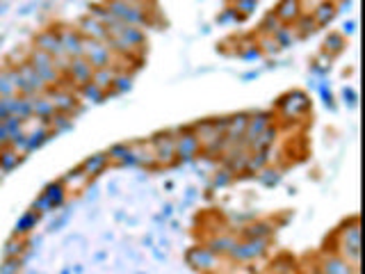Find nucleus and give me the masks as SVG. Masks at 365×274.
<instances>
[{
	"label": "nucleus",
	"mask_w": 365,
	"mask_h": 274,
	"mask_svg": "<svg viewBox=\"0 0 365 274\" xmlns=\"http://www.w3.org/2000/svg\"><path fill=\"white\" fill-rule=\"evenodd\" d=\"M78 32H80L85 39L101 41V44H105V41H108V27L101 25V23H98V21H94L91 16H87V19H82V21H80Z\"/></svg>",
	"instance_id": "obj_2"
},
{
	"label": "nucleus",
	"mask_w": 365,
	"mask_h": 274,
	"mask_svg": "<svg viewBox=\"0 0 365 274\" xmlns=\"http://www.w3.org/2000/svg\"><path fill=\"white\" fill-rule=\"evenodd\" d=\"M235 7H242V12H247V14H249V12L256 7V0H237Z\"/></svg>",
	"instance_id": "obj_11"
},
{
	"label": "nucleus",
	"mask_w": 365,
	"mask_h": 274,
	"mask_svg": "<svg viewBox=\"0 0 365 274\" xmlns=\"http://www.w3.org/2000/svg\"><path fill=\"white\" fill-rule=\"evenodd\" d=\"M105 163H108V156H96L94 160H87V172H91V174H94V172H98V170H101V167L105 165Z\"/></svg>",
	"instance_id": "obj_9"
},
{
	"label": "nucleus",
	"mask_w": 365,
	"mask_h": 274,
	"mask_svg": "<svg viewBox=\"0 0 365 274\" xmlns=\"http://www.w3.org/2000/svg\"><path fill=\"white\" fill-rule=\"evenodd\" d=\"M174 142H176V156L180 158H192L201 146L196 135H180L178 139H174Z\"/></svg>",
	"instance_id": "obj_5"
},
{
	"label": "nucleus",
	"mask_w": 365,
	"mask_h": 274,
	"mask_svg": "<svg viewBox=\"0 0 365 274\" xmlns=\"http://www.w3.org/2000/svg\"><path fill=\"white\" fill-rule=\"evenodd\" d=\"M274 16L283 23H292V21H299L301 16V0H281Z\"/></svg>",
	"instance_id": "obj_3"
},
{
	"label": "nucleus",
	"mask_w": 365,
	"mask_h": 274,
	"mask_svg": "<svg viewBox=\"0 0 365 274\" xmlns=\"http://www.w3.org/2000/svg\"><path fill=\"white\" fill-rule=\"evenodd\" d=\"M58 37L69 58L71 60L82 58V34L78 30H73V27H62V30H58Z\"/></svg>",
	"instance_id": "obj_1"
},
{
	"label": "nucleus",
	"mask_w": 365,
	"mask_h": 274,
	"mask_svg": "<svg viewBox=\"0 0 365 274\" xmlns=\"http://www.w3.org/2000/svg\"><path fill=\"white\" fill-rule=\"evenodd\" d=\"M82 91H85L87 98H94V101H98V98H103L105 91L101 87H96L94 82H87V85H82Z\"/></svg>",
	"instance_id": "obj_8"
},
{
	"label": "nucleus",
	"mask_w": 365,
	"mask_h": 274,
	"mask_svg": "<svg viewBox=\"0 0 365 274\" xmlns=\"http://www.w3.org/2000/svg\"><path fill=\"white\" fill-rule=\"evenodd\" d=\"M117 78V71H112L110 67H103V69H94V73H91V80L96 87H101L103 91L112 87V82Z\"/></svg>",
	"instance_id": "obj_6"
},
{
	"label": "nucleus",
	"mask_w": 365,
	"mask_h": 274,
	"mask_svg": "<svg viewBox=\"0 0 365 274\" xmlns=\"http://www.w3.org/2000/svg\"><path fill=\"white\" fill-rule=\"evenodd\" d=\"M333 14H335V5L333 3H325V0H322V3L313 10L315 25H327L329 21L333 19Z\"/></svg>",
	"instance_id": "obj_7"
},
{
	"label": "nucleus",
	"mask_w": 365,
	"mask_h": 274,
	"mask_svg": "<svg viewBox=\"0 0 365 274\" xmlns=\"http://www.w3.org/2000/svg\"><path fill=\"white\" fill-rule=\"evenodd\" d=\"M315 30V21L313 16H304V21H301V32H313Z\"/></svg>",
	"instance_id": "obj_10"
},
{
	"label": "nucleus",
	"mask_w": 365,
	"mask_h": 274,
	"mask_svg": "<svg viewBox=\"0 0 365 274\" xmlns=\"http://www.w3.org/2000/svg\"><path fill=\"white\" fill-rule=\"evenodd\" d=\"M69 71H71V78L78 82V85H87L91 80V73H94V67L82 58H75L71 65H69Z\"/></svg>",
	"instance_id": "obj_4"
}]
</instances>
